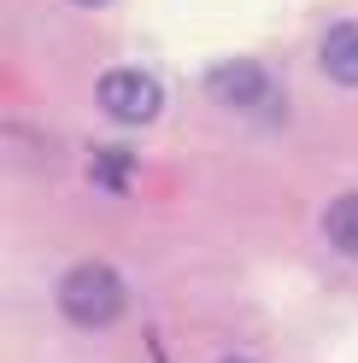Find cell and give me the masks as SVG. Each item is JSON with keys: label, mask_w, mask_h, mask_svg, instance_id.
<instances>
[{"label": "cell", "mask_w": 358, "mask_h": 363, "mask_svg": "<svg viewBox=\"0 0 358 363\" xmlns=\"http://www.w3.org/2000/svg\"><path fill=\"white\" fill-rule=\"evenodd\" d=\"M124 299L129 293L118 281V269H106V264H77V269H65V281H59V311H65V323H77V328L118 323Z\"/></svg>", "instance_id": "6da1fadb"}, {"label": "cell", "mask_w": 358, "mask_h": 363, "mask_svg": "<svg viewBox=\"0 0 358 363\" xmlns=\"http://www.w3.org/2000/svg\"><path fill=\"white\" fill-rule=\"evenodd\" d=\"M94 100L106 118H118V123H153L159 118V82H153L147 71H106L94 82Z\"/></svg>", "instance_id": "7a4b0ae2"}, {"label": "cell", "mask_w": 358, "mask_h": 363, "mask_svg": "<svg viewBox=\"0 0 358 363\" xmlns=\"http://www.w3.org/2000/svg\"><path fill=\"white\" fill-rule=\"evenodd\" d=\"M206 94L223 100V106H235V111H253V106L271 100L276 88H271V77H264V65L229 59V65H212V71H206Z\"/></svg>", "instance_id": "3957f363"}, {"label": "cell", "mask_w": 358, "mask_h": 363, "mask_svg": "<svg viewBox=\"0 0 358 363\" xmlns=\"http://www.w3.org/2000/svg\"><path fill=\"white\" fill-rule=\"evenodd\" d=\"M318 59H323V71L341 82V88H358V24H352V18L323 35V53Z\"/></svg>", "instance_id": "277c9868"}, {"label": "cell", "mask_w": 358, "mask_h": 363, "mask_svg": "<svg viewBox=\"0 0 358 363\" xmlns=\"http://www.w3.org/2000/svg\"><path fill=\"white\" fill-rule=\"evenodd\" d=\"M323 235H329L335 252L358 258V194H341V199H335V206L323 211Z\"/></svg>", "instance_id": "5b68a950"}, {"label": "cell", "mask_w": 358, "mask_h": 363, "mask_svg": "<svg viewBox=\"0 0 358 363\" xmlns=\"http://www.w3.org/2000/svg\"><path fill=\"white\" fill-rule=\"evenodd\" d=\"M129 170H136V158H129V152H100V158H94V182L112 188V194L129 182Z\"/></svg>", "instance_id": "8992f818"}, {"label": "cell", "mask_w": 358, "mask_h": 363, "mask_svg": "<svg viewBox=\"0 0 358 363\" xmlns=\"http://www.w3.org/2000/svg\"><path fill=\"white\" fill-rule=\"evenodd\" d=\"M77 6H100V0H77Z\"/></svg>", "instance_id": "52a82bcc"}, {"label": "cell", "mask_w": 358, "mask_h": 363, "mask_svg": "<svg viewBox=\"0 0 358 363\" xmlns=\"http://www.w3.org/2000/svg\"><path fill=\"white\" fill-rule=\"evenodd\" d=\"M223 363H247V357H223Z\"/></svg>", "instance_id": "ba28073f"}]
</instances>
